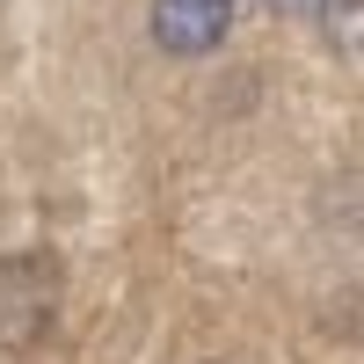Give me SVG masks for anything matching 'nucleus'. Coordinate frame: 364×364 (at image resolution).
I'll use <instances>...</instances> for the list:
<instances>
[{"mask_svg":"<svg viewBox=\"0 0 364 364\" xmlns=\"http://www.w3.org/2000/svg\"><path fill=\"white\" fill-rule=\"evenodd\" d=\"M277 8H299V0H277Z\"/></svg>","mask_w":364,"mask_h":364,"instance_id":"obj_3","label":"nucleus"},{"mask_svg":"<svg viewBox=\"0 0 364 364\" xmlns=\"http://www.w3.org/2000/svg\"><path fill=\"white\" fill-rule=\"evenodd\" d=\"M328 29L343 51H364V0H328Z\"/></svg>","mask_w":364,"mask_h":364,"instance_id":"obj_2","label":"nucleus"},{"mask_svg":"<svg viewBox=\"0 0 364 364\" xmlns=\"http://www.w3.org/2000/svg\"><path fill=\"white\" fill-rule=\"evenodd\" d=\"M233 29V0H154V44L175 58L219 51Z\"/></svg>","mask_w":364,"mask_h":364,"instance_id":"obj_1","label":"nucleus"}]
</instances>
